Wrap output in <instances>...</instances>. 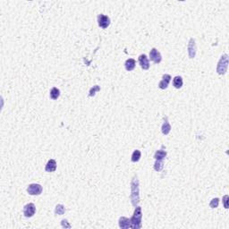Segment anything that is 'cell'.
Here are the masks:
<instances>
[{
  "mask_svg": "<svg viewBox=\"0 0 229 229\" xmlns=\"http://www.w3.org/2000/svg\"><path fill=\"white\" fill-rule=\"evenodd\" d=\"M150 60L153 62V63H155V64H159L160 62L162 61L161 54L159 53V50L157 48H151V50H150Z\"/></svg>",
  "mask_w": 229,
  "mask_h": 229,
  "instance_id": "52a82bcc",
  "label": "cell"
},
{
  "mask_svg": "<svg viewBox=\"0 0 229 229\" xmlns=\"http://www.w3.org/2000/svg\"><path fill=\"white\" fill-rule=\"evenodd\" d=\"M27 192L30 195H40L42 193V186L39 184L29 185L27 188Z\"/></svg>",
  "mask_w": 229,
  "mask_h": 229,
  "instance_id": "5b68a950",
  "label": "cell"
},
{
  "mask_svg": "<svg viewBox=\"0 0 229 229\" xmlns=\"http://www.w3.org/2000/svg\"><path fill=\"white\" fill-rule=\"evenodd\" d=\"M227 199H228V196H227V195L224 196V198H223L224 205H225V208H226V209H228V205H227Z\"/></svg>",
  "mask_w": 229,
  "mask_h": 229,
  "instance_id": "603a6c76",
  "label": "cell"
},
{
  "mask_svg": "<svg viewBox=\"0 0 229 229\" xmlns=\"http://www.w3.org/2000/svg\"><path fill=\"white\" fill-rule=\"evenodd\" d=\"M219 204V199L215 198V199H212L211 200V202L210 203V207L211 209H216V208H218Z\"/></svg>",
  "mask_w": 229,
  "mask_h": 229,
  "instance_id": "7402d4cb",
  "label": "cell"
},
{
  "mask_svg": "<svg viewBox=\"0 0 229 229\" xmlns=\"http://www.w3.org/2000/svg\"><path fill=\"white\" fill-rule=\"evenodd\" d=\"M139 64L143 70H148L150 68V62L149 58L145 54H141L139 56Z\"/></svg>",
  "mask_w": 229,
  "mask_h": 229,
  "instance_id": "9c48e42d",
  "label": "cell"
},
{
  "mask_svg": "<svg viewBox=\"0 0 229 229\" xmlns=\"http://www.w3.org/2000/svg\"><path fill=\"white\" fill-rule=\"evenodd\" d=\"M135 65H136V61L133 59V58H129L127 59L125 63H124V66H125V69L129 72L132 71L135 68Z\"/></svg>",
  "mask_w": 229,
  "mask_h": 229,
  "instance_id": "4fadbf2b",
  "label": "cell"
},
{
  "mask_svg": "<svg viewBox=\"0 0 229 229\" xmlns=\"http://www.w3.org/2000/svg\"><path fill=\"white\" fill-rule=\"evenodd\" d=\"M118 225L119 227L123 229H127L131 227V220L125 217H121L118 220Z\"/></svg>",
  "mask_w": 229,
  "mask_h": 229,
  "instance_id": "8fae6325",
  "label": "cell"
},
{
  "mask_svg": "<svg viewBox=\"0 0 229 229\" xmlns=\"http://www.w3.org/2000/svg\"><path fill=\"white\" fill-rule=\"evenodd\" d=\"M228 67V56L227 54L221 56L220 59L218 63V66H217V72L219 74H225L227 73Z\"/></svg>",
  "mask_w": 229,
  "mask_h": 229,
  "instance_id": "3957f363",
  "label": "cell"
},
{
  "mask_svg": "<svg viewBox=\"0 0 229 229\" xmlns=\"http://www.w3.org/2000/svg\"><path fill=\"white\" fill-rule=\"evenodd\" d=\"M164 168V164H163V160H156L155 164H154V169L156 171H161Z\"/></svg>",
  "mask_w": 229,
  "mask_h": 229,
  "instance_id": "ffe728a7",
  "label": "cell"
},
{
  "mask_svg": "<svg viewBox=\"0 0 229 229\" xmlns=\"http://www.w3.org/2000/svg\"><path fill=\"white\" fill-rule=\"evenodd\" d=\"M167 157V151L163 150H159L156 151L155 155H154V158L156 160H164Z\"/></svg>",
  "mask_w": 229,
  "mask_h": 229,
  "instance_id": "9a60e30c",
  "label": "cell"
},
{
  "mask_svg": "<svg viewBox=\"0 0 229 229\" xmlns=\"http://www.w3.org/2000/svg\"><path fill=\"white\" fill-rule=\"evenodd\" d=\"M171 76L169 74H164L162 76V80L159 81V88L161 90H166L168 87V84L171 81Z\"/></svg>",
  "mask_w": 229,
  "mask_h": 229,
  "instance_id": "30bf717a",
  "label": "cell"
},
{
  "mask_svg": "<svg viewBox=\"0 0 229 229\" xmlns=\"http://www.w3.org/2000/svg\"><path fill=\"white\" fill-rule=\"evenodd\" d=\"M161 131H162V133L165 134V135H168V133L171 131V125L168 122V117L165 118V121L163 123V125H162V128H161Z\"/></svg>",
  "mask_w": 229,
  "mask_h": 229,
  "instance_id": "5bb4252c",
  "label": "cell"
},
{
  "mask_svg": "<svg viewBox=\"0 0 229 229\" xmlns=\"http://www.w3.org/2000/svg\"><path fill=\"white\" fill-rule=\"evenodd\" d=\"M65 212V206H63L62 204H58L56 206V209H55V214L56 215H63L64 213Z\"/></svg>",
  "mask_w": 229,
  "mask_h": 229,
  "instance_id": "d6986e66",
  "label": "cell"
},
{
  "mask_svg": "<svg viewBox=\"0 0 229 229\" xmlns=\"http://www.w3.org/2000/svg\"><path fill=\"white\" fill-rule=\"evenodd\" d=\"M188 55L190 56V58H194L195 55H196V44H195V40L194 39H191L189 43H188Z\"/></svg>",
  "mask_w": 229,
  "mask_h": 229,
  "instance_id": "ba28073f",
  "label": "cell"
},
{
  "mask_svg": "<svg viewBox=\"0 0 229 229\" xmlns=\"http://www.w3.org/2000/svg\"><path fill=\"white\" fill-rule=\"evenodd\" d=\"M183 84H184V81L181 76H176L173 80V85L176 89L182 88Z\"/></svg>",
  "mask_w": 229,
  "mask_h": 229,
  "instance_id": "2e32d148",
  "label": "cell"
},
{
  "mask_svg": "<svg viewBox=\"0 0 229 229\" xmlns=\"http://www.w3.org/2000/svg\"><path fill=\"white\" fill-rule=\"evenodd\" d=\"M141 219H142V212L141 208L137 206L134 210L131 220V228L139 229L141 227Z\"/></svg>",
  "mask_w": 229,
  "mask_h": 229,
  "instance_id": "7a4b0ae2",
  "label": "cell"
},
{
  "mask_svg": "<svg viewBox=\"0 0 229 229\" xmlns=\"http://www.w3.org/2000/svg\"><path fill=\"white\" fill-rule=\"evenodd\" d=\"M62 227H71V226L67 223V220H66V219L62 220Z\"/></svg>",
  "mask_w": 229,
  "mask_h": 229,
  "instance_id": "cb8c5ba5",
  "label": "cell"
},
{
  "mask_svg": "<svg viewBox=\"0 0 229 229\" xmlns=\"http://www.w3.org/2000/svg\"><path fill=\"white\" fill-rule=\"evenodd\" d=\"M141 153L140 150H134V151L132 152V158H131V159H132V162H138V161L140 160V159H141Z\"/></svg>",
  "mask_w": 229,
  "mask_h": 229,
  "instance_id": "ac0fdd59",
  "label": "cell"
},
{
  "mask_svg": "<svg viewBox=\"0 0 229 229\" xmlns=\"http://www.w3.org/2000/svg\"><path fill=\"white\" fill-rule=\"evenodd\" d=\"M140 191H139V181L137 179V176H134L132 178L131 183V200L132 205L136 207L140 202Z\"/></svg>",
  "mask_w": 229,
  "mask_h": 229,
  "instance_id": "6da1fadb",
  "label": "cell"
},
{
  "mask_svg": "<svg viewBox=\"0 0 229 229\" xmlns=\"http://www.w3.org/2000/svg\"><path fill=\"white\" fill-rule=\"evenodd\" d=\"M56 162L55 159H49L45 167V170L46 172H48V173H51V172H54L56 171Z\"/></svg>",
  "mask_w": 229,
  "mask_h": 229,
  "instance_id": "7c38bea8",
  "label": "cell"
},
{
  "mask_svg": "<svg viewBox=\"0 0 229 229\" xmlns=\"http://www.w3.org/2000/svg\"><path fill=\"white\" fill-rule=\"evenodd\" d=\"M59 96H60V90L57 88H56V87L52 88V90H50V98H51V99L56 100V99H57L59 98Z\"/></svg>",
  "mask_w": 229,
  "mask_h": 229,
  "instance_id": "e0dca14e",
  "label": "cell"
},
{
  "mask_svg": "<svg viewBox=\"0 0 229 229\" xmlns=\"http://www.w3.org/2000/svg\"><path fill=\"white\" fill-rule=\"evenodd\" d=\"M36 212V207L33 203H29L26 204L24 207H23V215L26 217V218H31L34 216Z\"/></svg>",
  "mask_w": 229,
  "mask_h": 229,
  "instance_id": "8992f818",
  "label": "cell"
},
{
  "mask_svg": "<svg viewBox=\"0 0 229 229\" xmlns=\"http://www.w3.org/2000/svg\"><path fill=\"white\" fill-rule=\"evenodd\" d=\"M97 20L98 26L102 28V29H106L107 27L110 25V19L107 15L100 14V15H98Z\"/></svg>",
  "mask_w": 229,
  "mask_h": 229,
  "instance_id": "277c9868",
  "label": "cell"
},
{
  "mask_svg": "<svg viewBox=\"0 0 229 229\" xmlns=\"http://www.w3.org/2000/svg\"><path fill=\"white\" fill-rule=\"evenodd\" d=\"M99 90H100V88H99V86H98V85H95V86H93L92 88L90 89V94H89V96H90V97H93V96H95L96 92H97V91H99Z\"/></svg>",
  "mask_w": 229,
  "mask_h": 229,
  "instance_id": "44dd1931",
  "label": "cell"
}]
</instances>
